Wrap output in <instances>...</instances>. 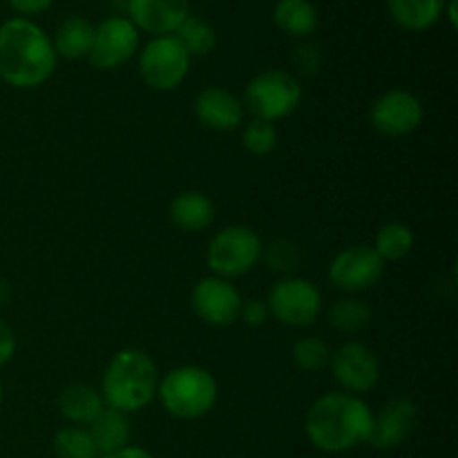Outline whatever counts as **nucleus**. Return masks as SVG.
Segmentation results:
<instances>
[{
	"label": "nucleus",
	"instance_id": "nucleus-1",
	"mask_svg": "<svg viewBox=\"0 0 458 458\" xmlns=\"http://www.w3.org/2000/svg\"><path fill=\"white\" fill-rule=\"evenodd\" d=\"M374 411L347 392H329L311 403L304 416V434L316 450L344 454L369 441Z\"/></svg>",
	"mask_w": 458,
	"mask_h": 458
},
{
	"label": "nucleus",
	"instance_id": "nucleus-2",
	"mask_svg": "<svg viewBox=\"0 0 458 458\" xmlns=\"http://www.w3.org/2000/svg\"><path fill=\"white\" fill-rule=\"evenodd\" d=\"M58 56L47 31L31 18H9L0 25V81L16 89H34L52 79Z\"/></svg>",
	"mask_w": 458,
	"mask_h": 458
},
{
	"label": "nucleus",
	"instance_id": "nucleus-3",
	"mask_svg": "<svg viewBox=\"0 0 458 458\" xmlns=\"http://www.w3.org/2000/svg\"><path fill=\"white\" fill-rule=\"evenodd\" d=\"M159 369L143 349H121L107 362L101 378V398L106 407L123 414H134L157 398Z\"/></svg>",
	"mask_w": 458,
	"mask_h": 458
},
{
	"label": "nucleus",
	"instance_id": "nucleus-4",
	"mask_svg": "<svg viewBox=\"0 0 458 458\" xmlns=\"http://www.w3.org/2000/svg\"><path fill=\"white\" fill-rule=\"evenodd\" d=\"M219 387L206 367L182 365L159 378L157 398L170 416L179 420H199L217 405Z\"/></svg>",
	"mask_w": 458,
	"mask_h": 458
},
{
	"label": "nucleus",
	"instance_id": "nucleus-5",
	"mask_svg": "<svg viewBox=\"0 0 458 458\" xmlns=\"http://www.w3.org/2000/svg\"><path fill=\"white\" fill-rule=\"evenodd\" d=\"M302 101V85L295 74L286 70H264L249 81L244 89V110L253 114V119L276 121L286 119L298 110Z\"/></svg>",
	"mask_w": 458,
	"mask_h": 458
},
{
	"label": "nucleus",
	"instance_id": "nucleus-6",
	"mask_svg": "<svg viewBox=\"0 0 458 458\" xmlns=\"http://www.w3.org/2000/svg\"><path fill=\"white\" fill-rule=\"evenodd\" d=\"M262 240L253 228L233 224L215 233L206 250V262L213 276L233 282L258 267L262 259Z\"/></svg>",
	"mask_w": 458,
	"mask_h": 458
},
{
	"label": "nucleus",
	"instance_id": "nucleus-7",
	"mask_svg": "<svg viewBox=\"0 0 458 458\" xmlns=\"http://www.w3.org/2000/svg\"><path fill=\"white\" fill-rule=\"evenodd\" d=\"M191 61L173 34L152 36L139 52V76L155 92H173L186 81Z\"/></svg>",
	"mask_w": 458,
	"mask_h": 458
},
{
	"label": "nucleus",
	"instance_id": "nucleus-8",
	"mask_svg": "<svg viewBox=\"0 0 458 458\" xmlns=\"http://www.w3.org/2000/svg\"><path fill=\"white\" fill-rule=\"evenodd\" d=\"M271 318L293 329L311 327L322 313V293L311 280L298 276L282 277L267 298Z\"/></svg>",
	"mask_w": 458,
	"mask_h": 458
},
{
	"label": "nucleus",
	"instance_id": "nucleus-9",
	"mask_svg": "<svg viewBox=\"0 0 458 458\" xmlns=\"http://www.w3.org/2000/svg\"><path fill=\"white\" fill-rule=\"evenodd\" d=\"M141 31L130 22L128 16H107L94 25V40L89 49V65L112 72L132 61L141 45Z\"/></svg>",
	"mask_w": 458,
	"mask_h": 458
},
{
	"label": "nucleus",
	"instance_id": "nucleus-10",
	"mask_svg": "<svg viewBox=\"0 0 458 458\" xmlns=\"http://www.w3.org/2000/svg\"><path fill=\"white\" fill-rule=\"evenodd\" d=\"M329 371L338 387L353 396H362L380 383L378 356L374 353V349L356 343V340L344 343L343 347L331 352Z\"/></svg>",
	"mask_w": 458,
	"mask_h": 458
},
{
	"label": "nucleus",
	"instance_id": "nucleus-11",
	"mask_svg": "<svg viewBox=\"0 0 458 458\" xmlns=\"http://www.w3.org/2000/svg\"><path fill=\"white\" fill-rule=\"evenodd\" d=\"M329 282L344 293H362L383 280L385 262L374 246L353 244L340 250L329 264Z\"/></svg>",
	"mask_w": 458,
	"mask_h": 458
},
{
	"label": "nucleus",
	"instance_id": "nucleus-12",
	"mask_svg": "<svg viewBox=\"0 0 458 458\" xmlns=\"http://www.w3.org/2000/svg\"><path fill=\"white\" fill-rule=\"evenodd\" d=\"M423 103L416 94L403 88L387 89L369 107V123L378 134L389 139L407 137L423 123Z\"/></svg>",
	"mask_w": 458,
	"mask_h": 458
},
{
	"label": "nucleus",
	"instance_id": "nucleus-13",
	"mask_svg": "<svg viewBox=\"0 0 458 458\" xmlns=\"http://www.w3.org/2000/svg\"><path fill=\"white\" fill-rule=\"evenodd\" d=\"M240 289L231 280L208 276L195 284L191 293V307L195 316L208 327H231L240 320L242 311Z\"/></svg>",
	"mask_w": 458,
	"mask_h": 458
},
{
	"label": "nucleus",
	"instance_id": "nucleus-14",
	"mask_svg": "<svg viewBox=\"0 0 458 458\" xmlns=\"http://www.w3.org/2000/svg\"><path fill=\"white\" fill-rule=\"evenodd\" d=\"M416 420H419V410H416L411 398H392L378 411H374L369 441L367 443L380 452L396 450L411 437Z\"/></svg>",
	"mask_w": 458,
	"mask_h": 458
},
{
	"label": "nucleus",
	"instance_id": "nucleus-15",
	"mask_svg": "<svg viewBox=\"0 0 458 458\" xmlns=\"http://www.w3.org/2000/svg\"><path fill=\"white\" fill-rule=\"evenodd\" d=\"M125 9L139 31L170 36L191 16V0H125Z\"/></svg>",
	"mask_w": 458,
	"mask_h": 458
},
{
	"label": "nucleus",
	"instance_id": "nucleus-16",
	"mask_svg": "<svg viewBox=\"0 0 458 458\" xmlns=\"http://www.w3.org/2000/svg\"><path fill=\"white\" fill-rule=\"evenodd\" d=\"M195 110L197 121L204 128L215 130V132H233L244 123V103L237 94L231 89L222 88V85H210L204 88L195 97Z\"/></svg>",
	"mask_w": 458,
	"mask_h": 458
},
{
	"label": "nucleus",
	"instance_id": "nucleus-17",
	"mask_svg": "<svg viewBox=\"0 0 458 458\" xmlns=\"http://www.w3.org/2000/svg\"><path fill=\"white\" fill-rule=\"evenodd\" d=\"M170 222L183 233L206 231L215 222L213 199L201 191H182L170 201Z\"/></svg>",
	"mask_w": 458,
	"mask_h": 458
},
{
	"label": "nucleus",
	"instance_id": "nucleus-18",
	"mask_svg": "<svg viewBox=\"0 0 458 458\" xmlns=\"http://www.w3.org/2000/svg\"><path fill=\"white\" fill-rule=\"evenodd\" d=\"M88 432L97 445L98 456L112 454V452L132 445L130 443L132 441V428H130L128 414L110 410V407H103L101 414L88 425Z\"/></svg>",
	"mask_w": 458,
	"mask_h": 458
},
{
	"label": "nucleus",
	"instance_id": "nucleus-19",
	"mask_svg": "<svg viewBox=\"0 0 458 458\" xmlns=\"http://www.w3.org/2000/svg\"><path fill=\"white\" fill-rule=\"evenodd\" d=\"M103 407H106V403H103L101 392H97L89 385H70L58 396V411H61V416L70 425H79V428H88L101 414Z\"/></svg>",
	"mask_w": 458,
	"mask_h": 458
},
{
	"label": "nucleus",
	"instance_id": "nucleus-20",
	"mask_svg": "<svg viewBox=\"0 0 458 458\" xmlns=\"http://www.w3.org/2000/svg\"><path fill=\"white\" fill-rule=\"evenodd\" d=\"M445 0H387V12L407 31H428L443 18Z\"/></svg>",
	"mask_w": 458,
	"mask_h": 458
},
{
	"label": "nucleus",
	"instance_id": "nucleus-21",
	"mask_svg": "<svg viewBox=\"0 0 458 458\" xmlns=\"http://www.w3.org/2000/svg\"><path fill=\"white\" fill-rule=\"evenodd\" d=\"M318 9L311 0H277L273 22L291 38L304 40L318 30Z\"/></svg>",
	"mask_w": 458,
	"mask_h": 458
},
{
	"label": "nucleus",
	"instance_id": "nucleus-22",
	"mask_svg": "<svg viewBox=\"0 0 458 458\" xmlns=\"http://www.w3.org/2000/svg\"><path fill=\"white\" fill-rule=\"evenodd\" d=\"M94 40V25L83 16H70L58 25L52 45L58 58L81 61L89 56Z\"/></svg>",
	"mask_w": 458,
	"mask_h": 458
},
{
	"label": "nucleus",
	"instance_id": "nucleus-23",
	"mask_svg": "<svg viewBox=\"0 0 458 458\" xmlns=\"http://www.w3.org/2000/svg\"><path fill=\"white\" fill-rule=\"evenodd\" d=\"M327 318L335 331L347 335L362 334L371 327V309L360 298H340L338 302L331 304Z\"/></svg>",
	"mask_w": 458,
	"mask_h": 458
},
{
	"label": "nucleus",
	"instance_id": "nucleus-24",
	"mask_svg": "<svg viewBox=\"0 0 458 458\" xmlns=\"http://www.w3.org/2000/svg\"><path fill=\"white\" fill-rule=\"evenodd\" d=\"M174 38L179 40L186 54L191 58L195 56H208L215 47H217V31L208 21L199 16H188L182 25L174 31Z\"/></svg>",
	"mask_w": 458,
	"mask_h": 458
},
{
	"label": "nucleus",
	"instance_id": "nucleus-25",
	"mask_svg": "<svg viewBox=\"0 0 458 458\" xmlns=\"http://www.w3.org/2000/svg\"><path fill=\"white\" fill-rule=\"evenodd\" d=\"M414 249V233L407 224L389 222L378 228L374 240V250L380 255L385 264L401 262Z\"/></svg>",
	"mask_w": 458,
	"mask_h": 458
},
{
	"label": "nucleus",
	"instance_id": "nucleus-26",
	"mask_svg": "<svg viewBox=\"0 0 458 458\" xmlns=\"http://www.w3.org/2000/svg\"><path fill=\"white\" fill-rule=\"evenodd\" d=\"M54 454L56 458H98V450L89 437L88 428L65 425L54 434Z\"/></svg>",
	"mask_w": 458,
	"mask_h": 458
},
{
	"label": "nucleus",
	"instance_id": "nucleus-27",
	"mask_svg": "<svg viewBox=\"0 0 458 458\" xmlns=\"http://www.w3.org/2000/svg\"><path fill=\"white\" fill-rule=\"evenodd\" d=\"M291 360H293V365L300 371L316 374V371H322L329 367L331 347L322 338L307 335V338H300L293 344V349H291Z\"/></svg>",
	"mask_w": 458,
	"mask_h": 458
},
{
	"label": "nucleus",
	"instance_id": "nucleus-28",
	"mask_svg": "<svg viewBox=\"0 0 458 458\" xmlns=\"http://www.w3.org/2000/svg\"><path fill=\"white\" fill-rule=\"evenodd\" d=\"M280 134H277L276 123L262 119H253L242 130V146L249 155L267 157L277 148Z\"/></svg>",
	"mask_w": 458,
	"mask_h": 458
},
{
	"label": "nucleus",
	"instance_id": "nucleus-29",
	"mask_svg": "<svg viewBox=\"0 0 458 458\" xmlns=\"http://www.w3.org/2000/svg\"><path fill=\"white\" fill-rule=\"evenodd\" d=\"M262 259L273 273L289 277L300 264V246L291 240H273L262 249Z\"/></svg>",
	"mask_w": 458,
	"mask_h": 458
},
{
	"label": "nucleus",
	"instance_id": "nucleus-30",
	"mask_svg": "<svg viewBox=\"0 0 458 458\" xmlns=\"http://www.w3.org/2000/svg\"><path fill=\"white\" fill-rule=\"evenodd\" d=\"M293 65L298 67L300 74H316L322 65L320 49L311 43H300L293 49Z\"/></svg>",
	"mask_w": 458,
	"mask_h": 458
},
{
	"label": "nucleus",
	"instance_id": "nucleus-31",
	"mask_svg": "<svg viewBox=\"0 0 458 458\" xmlns=\"http://www.w3.org/2000/svg\"><path fill=\"white\" fill-rule=\"evenodd\" d=\"M268 318H271V313H268L267 300L250 298V300H244V302H242L240 320H244V325L262 327Z\"/></svg>",
	"mask_w": 458,
	"mask_h": 458
},
{
	"label": "nucleus",
	"instance_id": "nucleus-32",
	"mask_svg": "<svg viewBox=\"0 0 458 458\" xmlns=\"http://www.w3.org/2000/svg\"><path fill=\"white\" fill-rule=\"evenodd\" d=\"M13 356H16V334L7 322L0 320V367L12 362Z\"/></svg>",
	"mask_w": 458,
	"mask_h": 458
},
{
	"label": "nucleus",
	"instance_id": "nucleus-33",
	"mask_svg": "<svg viewBox=\"0 0 458 458\" xmlns=\"http://www.w3.org/2000/svg\"><path fill=\"white\" fill-rule=\"evenodd\" d=\"M52 3L54 0H7L9 7L21 13V18H31L38 16V13H45L52 7Z\"/></svg>",
	"mask_w": 458,
	"mask_h": 458
},
{
	"label": "nucleus",
	"instance_id": "nucleus-34",
	"mask_svg": "<svg viewBox=\"0 0 458 458\" xmlns=\"http://www.w3.org/2000/svg\"><path fill=\"white\" fill-rule=\"evenodd\" d=\"M98 458H155L152 452H148L146 447H139V445H128L119 452H112V454H103Z\"/></svg>",
	"mask_w": 458,
	"mask_h": 458
},
{
	"label": "nucleus",
	"instance_id": "nucleus-35",
	"mask_svg": "<svg viewBox=\"0 0 458 458\" xmlns=\"http://www.w3.org/2000/svg\"><path fill=\"white\" fill-rule=\"evenodd\" d=\"M456 4H458V0H447L445 9H443V13L447 12V18H450V25L454 27V30H456Z\"/></svg>",
	"mask_w": 458,
	"mask_h": 458
},
{
	"label": "nucleus",
	"instance_id": "nucleus-36",
	"mask_svg": "<svg viewBox=\"0 0 458 458\" xmlns=\"http://www.w3.org/2000/svg\"><path fill=\"white\" fill-rule=\"evenodd\" d=\"M7 298H9V286L4 284V282H0V307L7 302Z\"/></svg>",
	"mask_w": 458,
	"mask_h": 458
},
{
	"label": "nucleus",
	"instance_id": "nucleus-37",
	"mask_svg": "<svg viewBox=\"0 0 458 458\" xmlns=\"http://www.w3.org/2000/svg\"><path fill=\"white\" fill-rule=\"evenodd\" d=\"M3 396H4V392H3V383H0V405H3Z\"/></svg>",
	"mask_w": 458,
	"mask_h": 458
},
{
	"label": "nucleus",
	"instance_id": "nucleus-38",
	"mask_svg": "<svg viewBox=\"0 0 458 458\" xmlns=\"http://www.w3.org/2000/svg\"><path fill=\"white\" fill-rule=\"evenodd\" d=\"M445 3H447V0H445Z\"/></svg>",
	"mask_w": 458,
	"mask_h": 458
}]
</instances>
